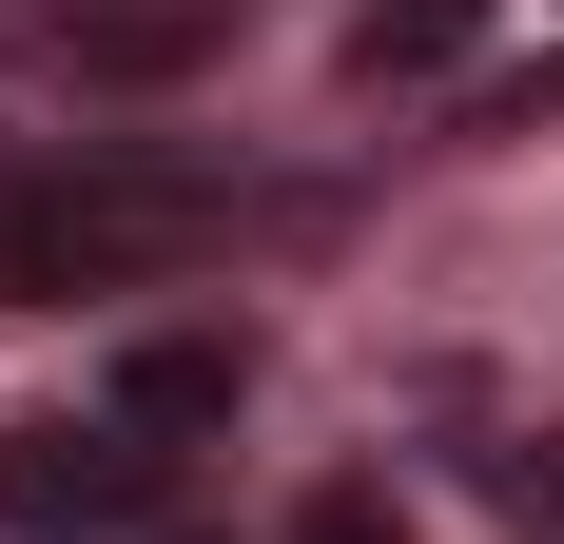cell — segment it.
<instances>
[{
  "instance_id": "obj_6",
  "label": "cell",
  "mask_w": 564,
  "mask_h": 544,
  "mask_svg": "<svg viewBox=\"0 0 564 544\" xmlns=\"http://www.w3.org/2000/svg\"><path fill=\"white\" fill-rule=\"evenodd\" d=\"M292 544H409V525H390V487H312V505H292Z\"/></svg>"
},
{
  "instance_id": "obj_2",
  "label": "cell",
  "mask_w": 564,
  "mask_h": 544,
  "mask_svg": "<svg viewBox=\"0 0 564 544\" xmlns=\"http://www.w3.org/2000/svg\"><path fill=\"white\" fill-rule=\"evenodd\" d=\"M175 505V447L137 409H20L0 428V525L20 544H137Z\"/></svg>"
},
{
  "instance_id": "obj_4",
  "label": "cell",
  "mask_w": 564,
  "mask_h": 544,
  "mask_svg": "<svg viewBox=\"0 0 564 544\" xmlns=\"http://www.w3.org/2000/svg\"><path fill=\"white\" fill-rule=\"evenodd\" d=\"M234 0H58V58L78 78H175V58H215Z\"/></svg>"
},
{
  "instance_id": "obj_1",
  "label": "cell",
  "mask_w": 564,
  "mask_h": 544,
  "mask_svg": "<svg viewBox=\"0 0 564 544\" xmlns=\"http://www.w3.org/2000/svg\"><path fill=\"white\" fill-rule=\"evenodd\" d=\"M215 195L195 175H117V156H78V175H20L0 195V292H137V272H175V253H215Z\"/></svg>"
},
{
  "instance_id": "obj_3",
  "label": "cell",
  "mask_w": 564,
  "mask_h": 544,
  "mask_svg": "<svg viewBox=\"0 0 564 544\" xmlns=\"http://www.w3.org/2000/svg\"><path fill=\"white\" fill-rule=\"evenodd\" d=\"M98 409H137V428H234V409H253V350H234V330H156V350H137V370L98 389Z\"/></svg>"
},
{
  "instance_id": "obj_5",
  "label": "cell",
  "mask_w": 564,
  "mask_h": 544,
  "mask_svg": "<svg viewBox=\"0 0 564 544\" xmlns=\"http://www.w3.org/2000/svg\"><path fill=\"white\" fill-rule=\"evenodd\" d=\"M448 40H467V0H370L350 20V78H429Z\"/></svg>"
}]
</instances>
